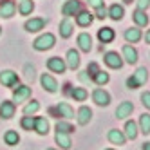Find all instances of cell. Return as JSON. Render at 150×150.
I'll return each mask as SVG.
<instances>
[{"mask_svg": "<svg viewBox=\"0 0 150 150\" xmlns=\"http://www.w3.org/2000/svg\"><path fill=\"white\" fill-rule=\"evenodd\" d=\"M54 44H56V36L52 33H44L33 42V47L36 51H49V49L54 47Z\"/></svg>", "mask_w": 150, "mask_h": 150, "instance_id": "cell-1", "label": "cell"}, {"mask_svg": "<svg viewBox=\"0 0 150 150\" xmlns=\"http://www.w3.org/2000/svg\"><path fill=\"white\" fill-rule=\"evenodd\" d=\"M148 80V71L146 67H139L130 78L127 80V87L128 89H137V87H141V85H145Z\"/></svg>", "mask_w": 150, "mask_h": 150, "instance_id": "cell-2", "label": "cell"}, {"mask_svg": "<svg viewBox=\"0 0 150 150\" xmlns=\"http://www.w3.org/2000/svg\"><path fill=\"white\" fill-rule=\"evenodd\" d=\"M20 78H18V74L11 69H6V71H0V83L4 85V87L7 89H15L16 85H18Z\"/></svg>", "mask_w": 150, "mask_h": 150, "instance_id": "cell-3", "label": "cell"}, {"mask_svg": "<svg viewBox=\"0 0 150 150\" xmlns=\"http://www.w3.org/2000/svg\"><path fill=\"white\" fill-rule=\"evenodd\" d=\"M103 62H105V65L110 67V69H121L123 63H125L123 62V56L117 54L116 51H107L105 56H103Z\"/></svg>", "mask_w": 150, "mask_h": 150, "instance_id": "cell-4", "label": "cell"}, {"mask_svg": "<svg viewBox=\"0 0 150 150\" xmlns=\"http://www.w3.org/2000/svg\"><path fill=\"white\" fill-rule=\"evenodd\" d=\"M45 25H47V20H45V18H42V16H35V18L25 20L24 29L27 31V33H38V31L45 29Z\"/></svg>", "mask_w": 150, "mask_h": 150, "instance_id": "cell-5", "label": "cell"}, {"mask_svg": "<svg viewBox=\"0 0 150 150\" xmlns=\"http://www.w3.org/2000/svg\"><path fill=\"white\" fill-rule=\"evenodd\" d=\"M80 11H81V2L80 0H67V2L62 6V15L65 18H71L74 15H78Z\"/></svg>", "mask_w": 150, "mask_h": 150, "instance_id": "cell-6", "label": "cell"}, {"mask_svg": "<svg viewBox=\"0 0 150 150\" xmlns=\"http://www.w3.org/2000/svg\"><path fill=\"white\" fill-rule=\"evenodd\" d=\"M47 69H49L51 72L63 74V72H65V69H67V63H65V60L60 58V56H51V58L47 60Z\"/></svg>", "mask_w": 150, "mask_h": 150, "instance_id": "cell-7", "label": "cell"}, {"mask_svg": "<svg viewBox=\"0 0 150 150\" xmlns=\"http://www.w3.org/2000/svg\"><path fill=\"white\" fill-rule=\"evenodd\" d=\"M29 98H31V87H27V85H16L13 89V101L22 103L27 101Z\"/></svg>", "mask_w": 150, "mask_h": 150, "instance_id": "cell-8", "label": "cell"}, {"mask_svg": "<svg viewBox=\"0 0 150 150\" xmlns=\"http://www.w3.org/2000/svg\"><path fill=\"white\" fill-rule=\"evenodd\" d=\"M51 112H56V117H65V120H71V117H74V110H72V107L65 101H62L58 103L54 109H51Z\"/></svg>", "mask_w": 150, "mask_h": 150, "instance_id": "cell-9", "label": "cell"}, {"mask_svg": "<svg viewBox=\"0 0 150 150\" xmlns=\"http://www.w3.org/2000/svg\"><path fill=\"white\" fill-rule=\"evenodd\" d=\"M92 101L96 105H100V107H107V105L110 103V94L107 92V91H103V89H94V92H92Z\"/></svg>", "mask_w": 150, "mask_h": 150, "instance_id": "cell-10", "label": "cell"}, {"mask_svg": "<svg viewBox=\"0 0 150 150\" xmlns=\"http://www.w3.org/2000/svg\"><path fill=\"white\" fill-rule=\"evenodd\" d=\"M15 112H16V105H15V101L6 100V101L0 103V117H4V120H11V117L15 116Z\"/></svg>", "mask_w": 150, "mask_h": 150, "instance_id": "cell-11", "label": "cell"}, {"mask_svg": "<svg viewBox=\"0 0 150 150\" xmlns=\"http://www.w3.org/2000/svg\"><path fill=\"white\" fill-rule=\"evenodd\" d=\"M40 81H42V87H44V91H47V92H58V91H60L58 81L52 78L51 74H42Z\"/></svg>", "mask_w": 150, "mask_h": 150, "instance_id": "cell-12", "label": "cell"}, {"mask_svg": "<svg viewBox=\"0 0 150 150\" xmlns=\"http://www.w3.org/2000/svg\"><path fill=\"white\" fill-rule=\"evenodd\" d=\"M132 110H134V103L132 101H121L117 105V109H116V117L117 120H125V117H128L132 114Z\"/></svg>", "mask_w": 150, "mask_h": 150, "instance_id": "cell-13", "label": "cell"}, {"mask_svg": "<svg viewBox=\"0 0 150 150\" xmlns=\"http://www.w3.org/2000/svg\"><path fill=\"white\" fill-rule=\"evenodd\" d=\"M16 11V4L13 0H2L0 2V16L2 18H11Z\"/></svg>", "mask_w": 150, "mask_h": 150, "instance_id": "cell-14", "label": "cell"}, {"mask_svg": "<svg viewBox=\"0 0 150 150\" xmlns=\"http://www.w3.org/2000/svg\"><path fill=\"white\" fill-rule=\"evenodd\" d=\"M80 52L76 49H69L67 51V54H65V63H67V67L72 69V71H76L80 67Z\"/></svg>", "mask_w": 150, "mask_h": 150, "instance_id": "cell-15", "label": "cell"}, {"mask_svg": "<svg viewBox=\"0 0 150 150\" xmlns=\"http://www.w3.org/2000/svg\"><path fill=\"white\" fill-rule=\"evenodd\" d=\"M92 22H94V15L91 11H87V9H81V11L76 15V24L80 27H89Z\"/></svg>", "mask_w": 150, "mask_h": 150, "instance_id": "cell-16", "label": "cell"}, {"mask_svg": "<svg viewBox=\"0 0 150 150\" xmlns=\"http://www.w3.org/2000/svg\"><path fill=\"white\" fill-rule=\"evenodd\" d=\"M121 56H123V62L130 63V65L137 63V51H136L132 45H123V49H121Z\"/></svg>", "mask_w": 150, "mask_h": 150, "instance_id": "cell-17", "label": "cell"}, {"mask_svg": "<svg viewBox=\"0 0 150 150\" xmlns=\"http://www.w3.org/2000/svg\"><path fill=\"white\" fill-rule=\"evenodd\" d=\"M76 42H78L80 51H83V52H91L92 51V38H91L89 33H80Z\"/></svg>", "mask_w": 150, "mask_h": 150, "instance_id": "cell-18", "label": "cell"}, {"mask_svg": "<svg viewBox=\"0 0 150 150\" xmlns=\"http://www.w3.org/2000/svg\"><path fill=\"white\" fill-rule=\"evenodd\" d=\"M123 36H125V40L128 44H137V42L143 38V33H141L139 27H130V29H127L123 33Z\"/></svg>", "mask_w": 150, "mask_h": 150, "instance_id": "cell-19", "label": "cell"}, {"mask_svg": "<svg viewBox=\"0 0 150 150\" xmlns=\"http://www.w3.org/2000/svg\"><path fill=\"white\" fill-rule=\"evenodd\" d=\"M107 137H109V141L112 145H125V141H127L125 134L121 130H117V128H110L109 134H107Z\"/></svg>", "mask_w": 150, "mask_h": 150, "instance_id": "cell-20", "label": "cell"}, {"mask_svg": "<svg viewBox=\"0 0 150 150\" xmlns=\"http://www.w3.org/2000/svg\"><path fill=\"white\" fill-rule=\"evenodd\" d=\"M116 38V33L112 27H101L98 31V40L101 42V44H110V42Z\"/></svg>", "mask_w": 150, "mask_h": 150, "instance_id": "cell-21", "label": "cell"}, {"mask_svg": "<svg viewBox=\"0 0 150 150\" xmlns=\"http://www.w3.org/2000/svg\"><path fill=\"white\" fill-rule=\"evenodd\" d=\"M74 33V24L71 22V18H63L60 22V36L62 38H69Z\"/></svg>", "mask_w": 150, "mask_h": 150, "instance_id": "cell-22", "label": "cell"}, {"mask_svg": "<svg viewBox=\"0 0 150 150\" xmlns=\"http://www.w3.org/2000/svg\"><path fill=\"white\" fill-rule=\"evenodd\" d=\"M76 120H78V123L80 125H87V123H91V120H92V110L89 109V107H80V110H78V114H76Z\"/></svg>", "mask_w": 150, "mask_h": 150, "instance_id": "cell-23", "label": "cell"}, {"mask_svg": "<svg viewBox=\"0 0 150 150\" xmlns=\"http://www.w3.org/2000/svg\"><path fill=\"white\" fill-rule=\"evenodd\" d=\"M33 130H36V134L40 136H45L49 132V121L45 120V117H35V127H33Z\"/></svg>", "mask_w": 150, "mask_h": 150, "instance_id": "cell-24", "label": "cell"}, {"mask_svg": "<svg viewBox=\"0 0 150 150\" xmlns=\"http://www.w3.org/2000/svg\"><path fill=\"white\" fill-rule=\"evenodd\" d=\"M35 11V2L33 0H20L18 2V13L22 16H29Z\"/></svg>", "mask_w": 150, "mask_h": 150, "instance_id": "cell-25", "label": "cell"}, {"mask_svg": "<svg viewBox=\"0 0 150 150\" xmlns=\"http://www.w3.org/2000/svg\"><path fill=\"white\" fill-rule=\"evenodd\" d=\"M132 18L136 22V27H145L148 24V15H146V11H143V9H136L132 13Z\"/></svg>", "mask_w": 150, "mask_h": 150, "instance_id": "cell-26", "label": "cell"}, {"mask_svg": "<svg viewBox=\"0 0 150 150\" xmlns=\"http://www.w3.org/2000/svg\"><path fill=\"white\" fill-rule=\"evenodd\" d=\"M137 134H139V127H137V123L128 120V121L125 123V137H128V139H136Z\"/></svg>", "mask_w": 150, "mask_h": 150, "instance_id": "cell-27", "label": "cell"}, {"mask_svg": "<svg viewBox=\"0 0 150 150\" xmlns=\"http://www.w3.org/2000/svg\"><path fill=\"white\" fill-rule=\"evenodd\" d=\"M109 16L112 18V20H116V22H120V20L123 18V15H125V9H123V6H120V4H112L109 9Z\"/></svg>", "mask_w": 150, "mask_h": 150, "instance_id": "cell-28", "label": "cell"}, {"mask_svg": "<svg viewBox=\"0 0 150 150\" xmlns=\"http://www.w3.org/2000/svg\"><path fill=\"white\" fill-rule=\"evenodd\" d=\"M4 141H6L7 146H16L20 143V136L16 134V130H7L4 134Z\"/></svg>", "mask_w": 150, "mask_h": 150, "instance_id": "cell-29", "label": "cell"}, {"mask_svg": "<svg viewBox=\"0 0 150 150\" xmlns=\"http://www.w3.org/2000/svg\"><path fill=\"white\" fill-rule=\"evenodd\" d=\"M139 130H141L145 136L146 134H150V114H141V116H139Z\"/></svg>", "mask_w": 150, "mask_h": 150, "instance_id": "cell-30", "label": "cell"}, {"mask_svg": "<svg viewBox=\"0 0 150 150\" xmlns=\"http://www.w3.org/2000/svg\"><path fill=\"white\" fill-rule=\"evenodd\" d=\"M54 139H56V143L60 145V148H71V145H72V141H71V137H69V134H62V132H56V136H54Z\"/></svg>", "mask_w": 150, "mask_h": 150, "instance_id": "cell-31", "label": "cell"}, {"mask_svg": "<svg viewBox=\"0 0 150 150\" xmlns=\"http://www.w3.org/2000/svg\"><path fill=\"white\" fill-rule=\"evenodd\" d=\"M87 96H89V92L85 91L83 87H76V89L71 91V98L74 101H85V100H87Z\"/></svg>", "mask_w": 150, "mask_h": 150, "instance_id": "cell-32", "label": "cell"}, {"mask_svg": "<svg viewBox=\"0 0 150 150\" xmlns=\"http://www.w3.org/2000/svg\"><path fill=\"white\" fill-rule=\"evenodd\" d=\"M109 80H110V76H109V72H105V71H100V72H96L92 76V81L96 85H100V87H101V85H107Z\"/></svg>", "mask_w": 150, "mask_h": 150, "instance_id": "cell-33", "label": "cell"}, {"mask_svg": "<svg viewBox=\"0 0 150 150\" xmlns=\"http://www.w3.org/2000/svg\"><path fill=\"white\" fill-rule=\"evenodd\" d=\"M40 110V103L36 101V100H31L25 107H24V116H33V114H36Z\"/></svg>", "mask_w": 150, "mask_h": 150, "instance_id": "cell-34", "label": "cell"}, {"mask_svg": "<svg viewBox=\"0 0 150 150\" xmlns=\"http://www.w3.org/2000/svg\"><path fill=\"white\" fill-rule=\"evenodd\" d=\"M56 132H62V134H72L74 132V127L67 121H58L56 123Z\"/></svg>", "mask_w": 150, "mask_h": 150, "instance_id": "cell-35", "label": "cell"}, {"mask_svg": "<svg viewBox=\"0 0 150 150\" xmlns=\"http://www.w3.org/2000/svg\"><path fill=\"white\" fill-rule=\"evenodd\" d=\"M20 127H22L24 130H33V127H35V117L24 116L22 120H20Z\"/></svg>", "mask_w": 150, "mask_h": 150, "instance_id": "cell-36", "label": "cell"}, {"mask_svg": "<svg viewBox=\"0 0 150 150\" xmlns=\"http://www.w3.org/2000/svg\"><path fill=\"white\" fill-rule=\"evenodd\" d=\"M107 16H109V11H107L105 4H103V6H100V7H96V18L103 20V18H107Z\"/></svg>", "mask_w": 150, "mask_h": 150, "instance_id": "cell-37", "label": "cell"}, {"mask_svg": "<svg viewBox=\"0 0 150 150\" xmlns=\"http://www.w3.org/2000/svg\"><path fill=\"white\" fill-rule=\"evenodd\" d=\"M100 71H101V69H100V65H98L96 62H91V63H89V67H87V74H89L91 78L94 76L96 72H100Z\"/></svg>", "mask_w": 150, "mask_h": 150, "instance_id": "cell-38", "label": "cell"}, {"mask_svg": "<svg viewBox=\"0 0 150 150\" xmlns=\"http://www.w3.org/2000/svg\"><path fill=\"white\" fill-rule=\"evenodd\" d=\"M141 103L146 107L148 110H150V91H146V92H143V94H141Z\"/></svg>", "mask_w": 150, "mask_h": 150, "instance_id": "cell-39", "label": "cell"}, {"mask_svg": "<svg viewBox=\"0 0 150 150\" xmlns=\"http://www.w3.org/2000/svg\"><path fill=\"white\" fill-rule=\"evenodd\" d=\"M137 4V9H143V11H146L148 6H150V0H136Z\"/></svg>", "mask_w": 150, "mask_h": 150, "instance_id": "cell-40", "label": "cell"}, {"mask_svg": "<svg viewBox=\"0 0 150 150\" xmlns=\"http://www.w3.org/2000/svg\"><path fill=\"white\" fill-rule=\"evenodd\" d=\"M25 76L33 81V80H35V67H29V65H27V67H25Z\"/></svg>", "mask_w": 150, "mask_h": 150, "instance_id": "cell-41", "label": "cell"}, {"mask_svg": "<svg viewBox=\"0 0 150 150\" xmlns=\"http://www.w3.org/2000/svg\"><path fill=\"white\" fill-rule=\"evenodd\" d=\"M89 6L91 7H100V6H103V0H89Z\"/></svg>", "mask_w": 150, "mask_h": 150, "instance_id": "cell-42", "label": "cell"}, {"mask_svg": "<svg viewBox=\"0 0 150 150\" xmlns=\"http://www.w3.org/2000/svg\"><path fill=\"white\" fill-rule=\"evenodd\" d=\"M80 80H81V81H91V76L87 74V71H85V72H80Z\"/></svg>", "mask_w": 150, "mask_h": 150, "instance_id": "cell-43", "label": "cell"}, {"mask_svg": "<svg viewBox=\"0 0 150 150\" xmlns=\"http://www.w3.org/2000/svg\"><path fill=\"white\" fill-rule=\"evenodd\" d=\"M145 42H146V44H150V29L146 31V35H145Z\"/></svg>", "mask_w": 150, "mask_h": 150, "instance_id": "cell-44", "label": "cell"}, {"mask_svg": "<svg viewBox=\"0 0 150 150\" xmlns=\"http://www.w3.org/2000/svg\"><path fill=\"white\" fill-rule=\"evenodd\" d=\"M143 150H150V141H146V143H143Z\"/></svg>", "mask_w": 150, "mask_h": 150, "instance_id": "cell-45", "label": "cell"}, {"mask_svg": "<svg viewBox=\"0 0 150 150\" xmlns=\"http://www.w3.org/2000/svg\"><path fill=\"white\" fill-rule=\"evenodd\" d=\"M123 2H125V4H132V2H134V0H123Z\"/></svg>", "mask_w": 150, "mask_h": 150, "instance_id": "cell-46", "label": "cell"}, {"mask_svg": "<svg viewBox=\"0 0 150 150\" xmlns=\"http://www.w3.org/2000/svg\"><path fill=\"white\" fill-rule=\"evenodd\" d=\"M47 150H56V148H47Z\"/></svg>", "mask_w": 150, "mask_h": 150, "instance_id": "cell-47", "label": "cell"}, {"mask_svg": "<svg viewBox=\"0 0 150 150\" xmlns=\"http://www.w3.org/2000/svg\"><path fill=\"white\" fill-rule=\"evenodd\" d=\"M0 35H2V27H0Z\"/></svg>", "mask_w": 150, "mask_h": 150, "instance_id": "cell-48", "label": "cell"}, {"mask_svg": "<svg viewBox=\"0 0 150 150\" xmlns=\"http://www.w3.org/2000/svg\"><path fill=\"white\" fill-rule=\"evenodd\" d=\"M107 150H114V148H107Z\"/></svg>", "mask_w": 150, "mask_h": 150, "instance_id": "cell-49", "label": "cell"}]
</instances>
